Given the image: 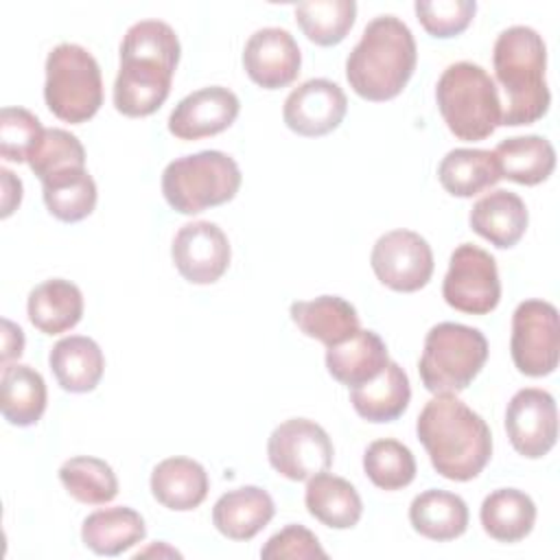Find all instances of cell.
Segmentation results:
<instances>
[{"instance_id":"cell-1","label":"cell","mask_w":560,"mask_h":560,"mask_svg":"<svg viewBox=\"0 0 560 560\" xmlns=\"http://www.w3.org/2000/svg\"><path fill=\"white\" fill-rule=\"evenodd\" d=\"M179 52V39L166 22L131 24L120 42V68L114 81L116 109L129 118L158 112L171 92Z\"/></svg>"},{"instance_id":"cell-2","label":"cell","mask_w":560,"mask_h":560,"mask_svg":"<svg viewBox=\"0 0 560 560\" xmlns=\"http://www.w3.org/2000/svg\"><path fill=\"white\" fill-rule=\"evenodd\" d=\"M416 433L438 475L451 481H470L490 462V427L455 394H435L420 411Z\"/></svg>"},{"instance_id":"cell-3","label":"cell","mask_w":560,"mask_h":560,"mask_svg":"<svg viewBox=\"0 0 560 560\" xmlns=\"http://www.w3.org/2000/svg\"><path fill=\"white\" fill-rule=\"evenodd\" d=\"M418 61L416 39L396 15H378L363 28L346 59V79L365 101H389L402 92Z\"/></svg>"},{"instance_id":"cell-4","label":"cell","mask_w":560,"mask_h":560,"mask_svg":"<svg viewBox=\"0 0 560 560\" xmlns=\"http://www.w3.org/2000/svg\"><path fill=\"white\" fill-rule=\"evenodd\" d=\"M492 66L505 92L501 125L518 127L540 120L551 103L545 81L547 48L532 26H510L499 33L492 50Z\"/></svg>"},{"instance_id":"cell-5","label":"cell","mask_w":560,"mask_h":560,"mask_svg":"<svg viewBox=\"0 0 560 560\" xmlns=\"http://www.w3.org/2000/svg\"><path fill=\"white\" fill-rule=\"evenodd\" d=\"M435 101L448 131L466 142L486 140L501 125L494 79L472 61L451 63L435 85Z\"/></svg>"},{"instance_id":"cell-6","label":"cell","mask_w":560,"mask_h":560,"mask_svg":"<svg viewBox=\"0 0 560 560\" xmlns=\"http://www.w3.org/2000/svg\"><path fill=\"white\" fill-rule=\"evenodd\" d=\"M241 188V168L223 151H199L166 164L162 195L179 214H199L206 208L228 203Z\"/></svg>"},{"instance_id":"cell-7","label":"cell","mask_w":560,"mask_h":560,"mask_svg":"<svg viewBox=\"0 0 560 560\" xmlns=\"http://www.w3.org/2000/svg\"><path fill=\"white\" fill-rule=\"evenodd\" d=\"M486 359L488 341L479 328L440 322L424 337L418 372L431 394H457L475 381Z\"/></svg>"},{"instance_id":"cell-8","label":"cell","mask_w":560,"mask_h":560,"mask_svg":"<svg viewBox=\"0 0 560 560\" xmlns=\"http://www.w3.org/2000/svg\"><path fill=\"white\" fill-rule=\"evenodd\" d=\"M44 101L59 120H90L103 105V77L92 52L70 42L55 46L46 57Z\"/></svg>"},{"instance_id":"cell-9","label":"cell","mask_w":560,"mask_h":560,"mask_svg":"<svg viewBox=\"0 0 560 560\" xmlns=\"http://www.w3.org/2000/svg\"><path fill=\"white\" fill-rule=\"evenodd\" d=\"M512 361L525 376H547L558 368V308L545 300H525L512 315Z\"/></svg>"},{"instance_id":"cell-10","label":"cell","mask_w":560,"mask_h":560,"mask_svg":"<svg viewBox=\"0 0 560 560\" xmlns=\"http://www.w3.org/2000/svg\"><path fill=\"white\" fill-rule=\"evenodd\" d=\"M442 295L448 306L468 315H486L494 311L501 300V280L494 256L472 243L457 245L448 260Z\"/></svg>"},{"instance_id":"cell-11","label":"cell","mask_w":560,"mask_h":560,"mask_svg":"<svg viewBox=\"0 0 560 560\" xmlns=\"http://www.w3.org/2000/svg\"><path fill=\"white\" fill-rule=\"evenodd\" d=\"M332 453L328 433L308 418L284 420L271 431L267 442L271 468L291 481H308L326 472L332 464Z\"/></svg>"},{"instance_id":"cell-12","label":"cell","mask_w":560,"mask_h":560,"mask_svg":"<svg viewBox=\"0 0 560 560\" xmlns=\"http://www.w3.org/2000/svg\"><path fill=\"white\" fill-rule=\"evenodd\" d=\"M370 265L376 278L400 293L422 289L433 273V252L424 236L411 230H392L372 247Z\"/></svg>"},{"instance_id":"cell-13","label":"cell","mask_w":560,"mask_h":560,"mask_svg":"<svg viewBox=\"0 0 560 560\" xmlns=\"http://www.w3.org/2000/svg\"><path fill=\"white\" fill-rule=\"evenodd\" d=\"M505 431L518 455L529 459L547 455L558 440L553 396L538 387L518 389L505 409Z\"/></svg>"},{"instance_id":"cell-14","label":"cell","mask_w":560,"mask_h":560,"mask_svg":"<svg viewBox=\"0 0 560 560\" xmlns=\"http://www.w3.org/2000/svg\"><path fill=\"white\" fill-rule=\"evenodd\" d=\"M171 256L184 280L192 284L217 282L230 265V241L212 221H192L177 230Z\"/></svg>"},{"instance_id":"cell-15","label":"cell","mask_w":560,"mask_h":560,"mask_svg":"<svg viewBox=\"0 0 560 560\" xmlns=\"http://www.w3.org/2000/svg\"><path fill=\"white\" fill-rule=\"evenodd\" d=\"M348 112L343 90L328 79H308L284 101V125L298 136L317 138L337 129Z\"/></svg>"},{"instance_id":"cell-16","label":"cell","mask_w":560,"mask_h":560,"mask_svg":"<svg viewBox=\"0 0 560 560\" xmlns=\"http://www.w3.org/2000/svg\"><path fill=\"white\" fill-rule=\"evenodd\" d=\"M300 66V46L293 35L280 26L258 28L249 35L243 48V68L247 77L265 90H278L293 83Z\"/></svg>"},{"instance_id":"cell-17","label":"cell","mask_w":560,"mask_h":560,"mask_svg":"<svg viewBox=\"0 0 560 560\" xmlns=\"http://www.w3.org/2000/svg\"><path fill=\"white\" fill-rule=\"evenodd\" d=\"M238 96L223 85H208L184 96L168 116V131L179 140H199L225 131L238 116Z\"/></svg>"},{"instance_id":"cell-18","label":"cell","mask_w":560,"mask_h":560,"mask_svg":"<svg viewBox=\"0 0 560 560\" xmlns=\"http://www.w3.org/2000/svg\"><path fill=\"white\" fill-rule=\"evenodd\" d=\"M470 228L499 249L514 247L527 230V206L512 192L497 188L483 195L470 210Z\"/></svg>"},{"instance_id":"cell-19","label":"cell","mask_w":560,"mask_h":560,"mask_svg":"<svg viewBox=\"0 0 560 560\" xmlns=\"http://www.w3.org/2000/svg\"><path fill=\"white\" fill-rule=\"evenodd\" d=\"M276 514L273 499L258 486H243L221 494L212 508L214 527L230 540L254 538Z\"/></svg>"},{"instance_id":"cell-20","label":"cell","mask_w":560,"mask_h":560,"mask_svg":"<svg viewBox=\"0 0 560 560\" xmlns=\"http://www.w3.org/2000/svg\"><path fill=\"white\" fill-rule=\"evenodd\" d=\"M289 315L306 337L322 341L326 348L350 339L361 328L357 308L339 295L293 302Z\"/></svg>"},{"instance_id":"cell-21","label":"cell","mask_w":560,"mask_h":560,"mask_svg":"<svg viewBox=\"0 0 560 560\" xmlns=\"http://www.w3.org/2000/svg\"><path fill=\"white\" fill-rule=\"evenodd\" d=\"M387 363V346L374 330L359 328L350 339L326 350V368L330 376L348 387L372 381Z\"/></svg>"},{"instance_id":"cell-22","label":"cell","mask_w":560,"mask_h":560,"mask_svg":"<svg viewBox=\"0 0 560 560\" xmlns=\"http://www.w3.org/2000/svg\"><path fill=\"white\" fill-rule=\"evenodd\" d=\"M50 370L61 389L72 394L92 392L105 370V357L98 343L83 335L59 339L48 354Z\"/></svg>"},{"instance_id":"cell-23","label":"cell","mask_w":560,"mask_h":560,"mask_svg":"<svg viewBox=\"0 0 560 560\" xmlns=\"http://www.w3.org/2000/svg\"><path fill=\"white\" fill-rule=\"evenodd\" d=\"M210 481L206 468L190 457L162 459L151 472V492L168 510L188 512L203 503Z\"/></svg>"},{"instance_id":"cell-24","label":"cell","mask_w":560,"mask_h":560,"mask_svg":"<svg viewBox=\"0 0 560 560\" xmlns=\"http://www.w3.org/2000/svg\"><path fill=\"white\" fill-rule=\"evenodd\" d=\"M31 324L44 335H59L74 328L83 315L81 289L63 278H50L28 293Z\"/></svg>"},{"instance_id":"cell-25","label":"cell","mask_w":560,"mask_h":560,"mask_svg":"<svg viewBox=\"0 0 560 560\" xmlns=\"http://www.w3.org/2000/svg\"><path fill=\"white\" fill-rule=\"evenodd\" d=\"M409 378L396 361H389L372 381L350 387V402L368 422H392L400 418L409 405Z\"/></svg>"},{"instance_id":"cell-26","label":"cell","mask_w":560,"mask_h":560,"mask_svg":"<svg viewBox=\"0 0 560 560\" xmlns=\"http://www.w3.org/2000/svg\"><path fill=\"white\" fill-rule=\"evenodd\" d=\"M409 523L424 538L438 542L455 540L468 527V505L455 492L431 488L411 501Z\"/></svg>"},{"instance_id":"cell-27","label":"cell","mask_w":560,"mask_h":560,"mask_svg":"<svg viewBox=\"0 0 560 560\" xmlns=\"http://www.w3.org/2000/svg\"><path fill=\"white\" fill-rule=\"evenodd\" d=\"M304 503L311 516L332 529H350L363 514L357 488L343 477L319 472L308 479Z\"/></svg>"},{"instance_id":"cell-28","label":"cell","mask_w":560,"mask_h":560,"mask_svg":"<svg viewBox=\"0 0 560 560\" xmlns=\"http://www.w3.org/2000/svg\"><path fill=\"white\" fill-rule=\"evenodd\" d=\"M147 534L144 518L133 508H103L81 525V540L98 556H118L136 547Z\"/></svg>"},{"instance_id":"cell-29","label":"cell","mask_w":560,"mask_h":560,"mask_svg":"<svg viewBox=\"0 0 560 560\" xmlns=\"http://www.w3.org/2000/svg\"><path fill=\"white\" fill-rule=\"evenodd\" d=\"M492 153L501 177L523 186L545 182L556 168L553 144L542 136L505 138Z\"/></svg>"},{"instance_id":"cell-30","label":"cell","mask_w":560,"mask_h":560,"mask_svg":"<svg viewBox=\"0 0 560 560\" xmlns=\"http://www.w3.org/2000/svg\"><path fill=\"white\" fill-rule=\"evenodd\" d=\"M46 409V383L42 374L24 363L2 365L0 411L13 427L35 424Z\"/></svg>"},{"instance_id":"cell-31","label":"cell","mask_w":560,"mask_h":560,"mask_svg":"<svg viewBox=\"0 0 560 560\" xmlns=\"http://www.w3.org/2000/svg\"><path fill=\"white\" fill-rule=\"evenodd\" d=\"M479 518L490 538L499 542H518L536 523V505L523 490L499 488L483 499Z\"/></svg>"},{"instance_id":"cell-32","label":"cell","mask_w":560,"mask_h":560,"mask_svg":"<svg viewBox=\"0 0 560 560\" xmlns=\"http://www.w3.org/2000/svg\"><path fill=\"white\" fill-rule=\"evenodd\" d=\"M438 179L453 197H475L501 179L492 151L486 149H453L440 166Z\"/></svg>"},{"instance_id":"cell-33","label":"cell","mask_w":560,"mask_h":560,"mask_svg":"<svg viewBox=\"0 0 560 560\" xmlns=\"http://www.w3.org/2000/svg\"><path fill=\"white\" fill-rule=\"evenodd\" d=\"M42 195L48 212L66 223L90 217L96 206V184L85 168H66L42 179Z\"/></svg>"},{"instance_id":"cell-34","label":"cell","mask_w":560,"mask_h":560,"mask_svg":"<svg viewBox=\"0 0 560 560\" xmlns=\"http://www.w3.org/2000/svg\"><path fill=\"white\" fill-rule=\"evenodd\" d=\"M59 481L72 499L88 505H105L118 494V479L105 459L77 455L61 464Z\"/></svg>"},{"instance_id":"cell-35","label":"cell","mask_w":560,"mask_h":560,"mask_svg":"<svg viewBox=\"0 0 560 560\" xmlns=\"http://www.w3.org/2000/svg\"><path fill=\"white\" fill-rule=\"evenodd\" d=\"M357 18L354 0H306L295 7V22L317 46L339 44Z\"/></svg>"},{"instance_id":"cell-36","label":"cell","mask_w":560,"mask_h":560,"mask_svg":"<svg viewBox=\"0 0 560 560\" xmlns=\"http://www.w3.org/2000/svg\"><path fill=\"white\" fill-rule=\"evenodd\" d=\"M363 470L381 490H400L416 477V457L398 440H374L363 453Z\"/></svg>"},{"instance_id":"cell-37","label":"cell","mask_w":560,"mask_h":560,"mask_svg":"<svg viewBox=\"0 0 560 560\" xmlns=\"http://www.w3.org/2000/svg\"><path fill=\"white\" fill-rule=\"evenodd\" d=\"M28 166L39 182L66 168H85V149L81 140L66 129H44L42 140L28 155Z\"/></svg>"},{"instance_id":"cell-38","label":"cell","mask_w":560,"mask_h":560,"mask_svg":"<svg viewBox=\"0 0 560 560\" xmlns=\"http://www.w3.org/2000/svg\"><path fill=\"white\" fill-rule=\"evenodd\" d=\"M44 127L35 114L24 107H2L0 112V155L9 162H28Z\"/></svg>"},{"instance_id":"cell-39","label":"cell","mask_w":560,"mask_h":560,"mask_svg":"<svg viewBox=\"0 0 560 560\" xmlns=\"http://www.w3.org/2000/svg\"><path fill=\"white\" fill-rule=\"evenodd\" d=\"M416 15L424 31L433 37H455L470 24L477 2L475 0H418Z\"/></svg>"},{"instance_id":"cell-40","label":"cell","mask_w":560,"mask_h":560,"mask_svg":"<svg viewBox=\"0 0 560 560\" xmlns=\"http://www.w3.org/2000/svg\"><path fill=\"white\" fill-rule=\"evenodd\" d=\"M260 558L311 560V558H328V553L322 549L317 536L311 529L302 525H287L265 542V547L260 549Z\"/></svg>"},{"instance_id":"cell-41","label":"cell","mask_w":560,"mask_h":560,"mask_svg":"<svg viewBox=\"0 0 560 560\" xmlns=\"http://www.w3.org/2000/svg\"><path fill=\"white\" fill-rule=\"evenodd\" d=\"M24 350V332L9 319H2V365L11 359H20Z\"/></svg>"},{"instance_id":"cell-42","label":"cell","mask_w":560,"mask_h":560,"mask_svg":"<svg viewBox=\"0 0 560 560\" xmlns=\"http://www.w3.org/2000/svg\"><path fill=\"white\" fill-rule=\"evenodd\" d=\"M2 175V217H9L15 206H20L22 201V182L9 171V168H0Z\"/></svg>"}]
</instances>
